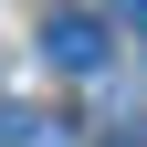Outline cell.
Wrapping results in <instances>:
<instances>
[{"mask_svg": "<svg viewBox=\"0 0 147 147\" xmlns=\"http://www.w3.org/2000/svg\"><path fill=\"white\" fill-rule=\"evenodd\" d=\"M42 63L53 74H105V21L95 11H53L42 21Z\"/></svg>", "mask_w": 147, "mask_h": 147, "instance_id": "obj_1", "label": "cell"}, {"mask_svg": "<svg viewBox=\"0 0 147 147\" xmlns=\"http://www.w3.org/2000/svg\"><path fill=\"white\" fill-rule=\"evenodd\" d=\"M0 147H53V116L42 105H0Z\"/></svg>", "mask_w": 147, "mask_h": 147, "instance_id": "obj_2", "label": "cell"}, {"mask_svg": "<svg viewBox=\"0 0 147 147\" xmlns=\"http://www.w3.org/2000/svg\"><path fill=\"white\" fill-rule=\"evenodd\" d=\"M105 11H116V21H147V0H105Z\"/></svg>", "mask_w": 147, "mask_h": 147, "instance_id": "obj_3", "label": "cell"}]
</instances>
